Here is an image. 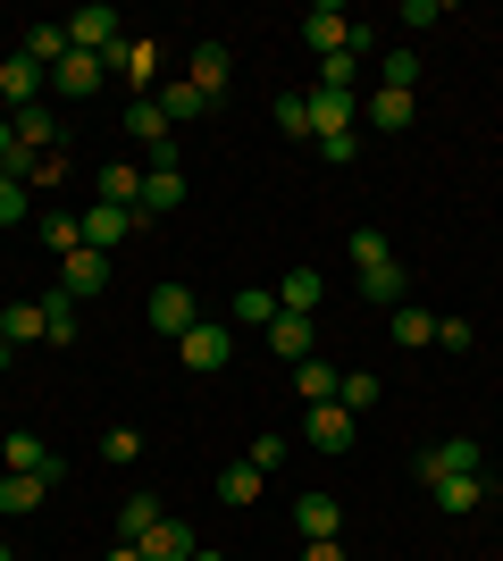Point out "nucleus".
<instances>
[{"label":"nucleus","mask_w":503,"mask_h":561,"mask_svg":"<svg viewBox=\"0 0 503 561\" xmlns=\"http://www.w3.org/2000/svg\"><path fill=\"white\" fill-rule=\"evenodd\" d=\"M268 319H277V294H261V285H243L236 302H227V328H252V335H261Z\"/></svg>","instance_id":"obj_26"},{"label":"nucleus","mask_w":503,"mask_h":561,"mask_svg":"<svg viewBox=\"0 0 503 561\" xmlns=\"http://www.w3.org/2000/svg\"><path fill=\"white\" fill-rule=\"evenodd\" d=\"M9 126H18V142H25V151H68V142H59V126H50L43 110H18Z\"/></svg>","instance_id":"obj_33"},{"label":"nucleus","mask_w":503,"mask_h":561,"mask_svg":"<svg viewBox=\"0 0 503 561\" xmlns=\"http://www.w3.org/2000/svg\"><path fill=\"white\" fill-rule=\"evenodd\" d=\"M59 478H34V469H0V512H34Z\"/></svg>","instance_id":"obj_23"},{"label":"nucleus","mask_w":503,"mask_h":561,"mask_svg":"<svg viewBox=\"0 0 503 561\" xmlns=\"http://www.w3.org/2000/svg\"><path fill=\"white\" fill-rule=\"evenodd\" d=\"M403 25H445V0H403Z\"/></svg>","instance_id":"obj_45"},{"label":"nucleus","mask_w":503,"mask_h":561,"mask_svg":"<svg viewBox=\"0 0 503 561\" xmlns=\"http://www.w3.org/2000/svg\"><path fill=\"white\" fill-rule=\"evenodd\" d=\"M277 310H294V319H319V268H286V285H277Z\"/></svg>","instance_id":"obj_25"},{"label":"nucleus","mask_w":503,"mask_h":561,"mask_svg":"<svg viewBox=\"0 0 503 561\" xmlns=\"http://www.w3.org/2000/svg\"><path fill=\"white\" fill-rule=\"evenodd\" d=\"M0 335H9V352L43 344V302H9V310H0Z\"/></svg>","instance_id":"obj_28"},{"label":"nucleus","mask_w":503,"mask_h":561,"mask_svg":"<svg viewBox=\"0 0 503 561\" xmlns=\"http://www.w3.org/2000/svg\"><path fill=\"white\" fill-rule=\"evenodd\" d=\"M9 469H34V478H68V461L43 445V436H9V453H0Z\"/></svg>","instance_id":"obj_21"},{"label":"nucleus","mask_w":503,"mask_h":561,"mask_svg":"<svg viewBox=\"0 0 503 561\" xmlns=\"http://www.w3.org/2000/svg\"><path fill=\"white\" fill-rule=\"evenodd\" d=\"M151 101H160V110H168V126H185V117H202V110H210V101L193 93L185 76H160V93H151Z\"/></svg>","instance_id":"obj_27"},{"label":"nucleus","mask_w":503,"mask_h":561,"mask_svg":"<svg viewBox=\"0 0 503 561\" xmlns=\"http://www.w3.org/2000/svg\"><path fill=\"white\" fill-rule=\"evenodd\" d=\"M294 528H302V545L344 537V503H335V494H294Z\"/></svg>","instance_id":"obj_10"},{"label":"nucleus","mask_w":503,"mask_h":561,"mask_svg":"<svg viewBox=\"0 0 503 561\" xmlns=\"http://www.w3.org/2000/svg\"><path fill=\"white\" fill-rule=\"evenodd\" d=\"M470 344H479L470 319H436V352H470Z\"/></svg>","instance_id":"obj_39"},{"label":"nucleus","mask_w":503,"mask_h":561,"mask_svg":"<svg viewBox=\"0 0 503 561\" xmlns=\"http://www.w3.org/2000/svg\"><path fill=\"white\" fill-rule=\"evenodd\" d=\"M126 135L144 142V151H168V142H176V126H168V110L144 93V101H126Z\"/></svg>","instance_id":"obj_14"},{"label":"nucleus","mask_w":503,"mask_h":561,"mask_svg":"<svg viewBox=\"0 0 503 561\" xmlns=\"http://www.w3.org/2000/svg\"><path fill=\"white\" fill-rule=\"evenodd\" d=\"M185 84H193L202 101H218L227 84H236V50H227V43H193V59H185Z\"/></svg>","instance_id":"obj_5"},{"label":"nucleus","mask_w":503,"mask_h":561,"mask_svg":"<svg viewBox=\"0 0 503 561\" xmlns=\"http://www.w3.org/2000/svg\"><path fill=\"white\" fill-rule=\"evenodd\" d=\"M151 519H160V494H126V512H118V545H144V537H151Z\"/></svg>","instance_id":"obj_29"},{"label":"nucleus","mask_w":503,"mask_h":561,"mask_svg":"<svg viewBox=\"0 0 503 561\" xmlns=\"http://www.w3.org/2000/svg\"><path fill=\"white\" fill-rule=\"evenodd\" d=\"M144 319L168 335V344H185L193 328H202V302H193L185 285H151V302H144Z\"/></svg>","instance_id":"obj_3"},{"label":"nucleus","mask_w":503,"mask_h":561,"mask_svg":"<svg viewBox=\"0 0 503 561\" xmlns=\"http://www.w3.org/2000/svg\"><path fill=\"white\" fill-rule=\"evenodd\" d=\"M335 402H344V411H353V420H361V411L378 402V377H344V394H335Z\"/></svg>","instance_id":"obj_40"},{"label":"nucleus","mask_w":503,"mask_h":561,"mask_svg":"<svg viewBox=\"0 0 503 561\" xmlns=\"http://www.w3.org/2000/svg\"><path fill=\"white\" fill-rule=\"evenodd\" d=\"M261 335H268V352H286V360H311V352H319V328H311V319H294V310H277Z\"/></svg>","instance_id":"obj_15"},{"label":"nucleus","mask_w":503,"mask_h":561,"mask_svg":"<svg viewBox=\"0 0 503 561\" xmlns=\"http://www.w3.org/2000/svg\"><path fill=\"white\" fill-rule=\"evenodd\" d=\"M34 93H43V68H34L25 50H18V59H0V101H9V117L34 110Z\"/></svg>","instance_id":"obj_16"},{"label":"nucleus","mask_w":503,"mask_h":561,"mask_svg":"<svg viewBox=\"0 0 503 561\" xmlns=\"http://www.w3.org/2000/svg\"><path fill=\"white\" fill-rule=\"evenodd\" d=\"M110 43H118V9H101V0H84V9L68 18V50H93V59H101Z\"/></svg>","instance_id":"obj_11"},{"label":"nucleus","mask_w":503,"mask_h":561,"mask_svg":"<svg viewBox=\"0 0 503 561\" xmlns=\"http://www.w3.org/2000/svg\"><path fill=\"white\" fill-rule=\"evenodd\" d=\"M193 553H202V545H193V528H185V519H151V537H144V561H193Z\"/></svg>","instance_id":"obj_17"},{"label":"nucleus","mask_w":503,"mask_h":561,"mask_svg":"<svg viewBox=\"0 0 503 561\" xmlns=\"http://www.w3.org/2000/svg\"><path fill=\"white\" fill-rule=\"evenodd\" d=\"M43 243H50V260H68V252H84V227H76L68 210H50L43 218Z\"/></svg>","instance_id":"obj_36"},{"label":"nucleus","mask_w":503,"mask_h":561,"mask_svg":"<svg viewBox=\"0 0 503 561\" xmlns=\"http://www.w3.org/2000/svg\"><path fill=\"white\" fill-rule=\"evenodd\" d=\"M311 101V142L319 135H353L361 126V93H302Z\"/></svg>","instance_id":"obj_12"},{"label":"nucleus","mask_w":503,"mask_h":561,"mask_svg":"<svg viewBox=\"0 0 503 561\" xmlns=\"http://www.w3.org/2000/svg\"><path fill=\"white\" fill-rule=\"evenodd\" d=\"M252 494H261V469H252V461H227V469H218V503H252Z\"/></svg>","instance_id":"obj_35"},{"label":"nucleus","mask_w":503,"mask_h":561,"mask_svg":"<svg viewBox=\"0 0 503 561\" xmlns=\"http://www.w3.org/2000/svg\"><path fill=\"white\" fill-rule=\"evenodd\" d=\"M101 202H118V210H144V168H135V160H110V168H101Z\"/></svg>","instance_id":"obj_24"},{"label":"nucleus","mask_w":503,"mask_h":561,"mask_svg":"<svg viewBox=\"0 0 503 561\" xmlns=\"http://www.w3.org/2000/svg\"><path fill=\"white\" fill-rule=\"evenodd\" d=\"M252 469H261V478H268V469H286V436H261V445H252Z\"/></svg>","instance_id":"obj_44"},{"label":"nucleus","mask_w":503,"mask_h":561,"mask_svg":"<svg viewBox=\"0 0 503 561\" xmlns=\"http://www.w3.org/2000/svg\"><path fill=\"white\" fill-rule=\"evenodd\" d=\"M193 561H227V553H210V545H202V553H193Z\"/></svg>","instance_id":"obj_49"},{"label":"nucleus","mask_w":503,"mask_h":561,"mask_svg":"<svg viewBox=\"0 0 503 561\" xmlns=\"http://www.w3.org/2000/svg\"><path fill=\"white\" fill-rule=\"evenodd\" d=\"M18 160V126H9V117H0V168Z\"/></svg>","instance_id":"obj_47"},{"label":"nucleus","mask_w":503,"mask_h":561,"mask_svg":"<svg viewBox=\"0 0 503 561\" xmlns=\"http://www.w3.org/2000/svg\"><path fill=\"white\" fill-rule=\"evenodd\" d=\"M319 93H361V59L353 50H328V59H319Z\"/></svg>","instance_id":"obj_32"},{"label":"nucleus","mask_w":503,"mask_h":561,"mask_svg":"<svg viewBox=\"0 0 503 561\" xmlns=\"http://www.w3.org/2000/svg\"><path fill=\"white\" fill-rule=\"evenodd\" d=\"M302 561H353V553H344V537H328V545H302Z\"/></svg>","instance_id":"obj_46"},{"label":"nucleus","mask_w":503,"mask_h":561,"mask_svg":"<svg viewBox=\"0 0 503 561\" xmlns=\"http://www.w3.org/2000/svg\"><path fill=\"white\" fill-rule=\"evenodd\" d=\"M101 285H110V252H68L59 260V294H68V302L101 294Z\"/></svg>","instance_id":"obj_13"},{"label":"nucleus","mask_w":503,"mask_h":561,"mask_svg":"<svg viewBox=\"0 0 503 561\" xmlns=\"http://www.w3.org/2000/svg\"><path fill=\"white\" fill-rule=\"evenodd\" d=\"M43 344H59V352L76 344V302H68V294H50V302H43Z\"/></svg>","instance_id":"obj_34"},{"label":"nucleus","mask_w":503,"mask_h":561,"mask_svg":"<svg viewBox=\"0 0 503 561\" xmlns=\"http://www.w3.org/2000/svg\"><path fill=\"white\" fill-rule=\"evenodd\" d=\"M420 84V59L411 50H386V93H411Z\"/></svg>","instance_id":"obj_38"},{"label":"nucleus","mask_w":503,"mask_h":561,"mask_svg":"<svg viewBox=\"0 0 503 561\" xmlns=\"http://www.w3.org/2000/svg\"><path fill=\"white\" fill-rule=\"evenodd\" d=\"M0 360H9V335H0Z\"/></svg>","instance_id":"obj_50"},{"label":"nucleus","mask_w":503,"mask_h":561,"mask_svg":"<svg viewBox=\"0 0 503 561\" xmlns=\"http://www.w3.org/2000/svg\"><path fill=\"white\" fill-rule=\"evenodd\" d=\"M302 436H311L319 453H353L361 420H353V411H344V402H311V420H302Z\"/></svg>","instance_id":"obj_9"},{"label":"nucleus","mask_w":503,"mask_h":561,"mask_svg":"<svg viewBox=\"0 0 503 561\" xmlns=\"http://www.w3.org/2000/svg\"><path fill=\"white\" fill-rule=\"evenodd\" d=\"M395 344L403 352H420V344H436V319L420 302H395Z\"/></svg>","instance_id":"obj_30"},{"label":"nucleus","mask_w":503,"mask_h":561,"mask_svg":"<svg viewBox=\"0 0 503 561\" xmlns=\"http://www.w3.org/2000/svg\"><path fill=\"white\" fill-rule=\"evenodd\" d=\"M176 352H185V369H227V360H236V328H227V319H202Z\"/></svg>","instance_id":"obj_8"},{"label":"nucleus","mask_w":503,"mask_h":561,"mask_svg":"<svg viewBox=\"0 0 503 561\" xmlns=\"http://www.w3.org/2000/svg\"><path fill=\"white\" fill-rule=\"evenodd\" d=\"M294 394L302 402H335L344 394V369H335V360H294Z\"/></svg>","instance_id":"obj_20"},{"label":"nucleus","mask_w":503,"mask_h":561,"mask_svg":"<svg viewBox=\"0 0 503 561\" xmlns=\"http://www.w3.org/2000/svg\"><path fill=\"white\" fill-rule=\"evenodd\" d=\"M319 160H335V168L361 160V126H353V135H319Z\"/></svg>","instance_id":"obj_41"},{"label":"nucleus","mask_w":503,"mask_h":561,"mask_svg":"<svg viewBox=\"0 0 503 561\" xmlns=\"http://www.w3.org/2000/svg\"><path fill=\"white\" fill-rule=\"evenodd\" d=\"M25 59H34V68H59V59H68V25H34V34H25Z\"/></svg>","instance_id":"obj_31"},{"label":"nucleus","mask_w":503,"mask_h":561,"mask_svg":"<svg viewBox=\"0 0 503 561\" xmlns=\"http://www.w3.org/2000/svg\"><path fill=\"white\" fill-rule=\"evenodd\" d=\"M18 218H25V185H18V176H0V227H18Z\"/></svg>","instance_id":"obj_43"},{"label":"nucleus","mask_w":503,"mask_h":561,"mask_svg":"<svg viewBox=\"0 0 503 561\" xmlns=\"http://www.w3.org/2000/svg\"><path fill=\"white\" fill-rule=\"evenodd\" d=\"M428 494H436V512H445V519H470L487 503V469H479V478H445V486H428Z\"/></svg>","instance_id":"obj_22"},{"label":"nucleus","mask_w":503,"mask_h":561,"mask_svg":"<svg viewBox=\"0 0 503 561\" xmlns=\"http://www.w3.org/2000/svg\"><path fill=\"white\" fill-rule=\"evenodd\" d=\"M101 453H110V461H135V453H144V436H135V427H110V436H101Z\"/></svg>","instance_id":"obj_42"},{"label":"nucleus","mask_w":503,"mask_h":561,"mask_svg":"<svg viewBox=\"0 0 503 561\" xmlns=\"http://www.w3.org/2000/svg\"><path fill=\"white\" fill-rule=\"evenodd\" d=\"M110 561H144V545H110Z\"/></svg>","instance_id":"obj_48"},{"label":"nucleus","mask_w":503,"mask_h":561,"mask_svg":"<svg viewBox=\"0 0 503 561\" xmlns=\"http://www.w3.org/2000/svg\"><path fill=\"white\" fill-rule=\"evenodd\" d=\"M101 68L118 76V84H135V93H160V50H151V43H126V34H118V43L101 50Z\"/></svg>","instance_id":"obj_4"},{"label":"nucleus","mask_w":503,"mask_h":561,"mask_svg":"<svg viewBox=\"0 0 503 561\" xmlns=\"http://www.w3.org/2000/svg\"><path fill=\"white\" fill-rule=\"evenodd\" d=\"M361 117H369V135H403L411 117H420V101H411V93H369Z\"/></svg>","instance_id":"obj_18"},{"label":"nucleus","mask_w":503,"mask_h":561,"mask_svg":"<svg viewBox=\"0 0 503 561\" xmlns=\"http://www.w3.org/2000/svg\"><path fill=\"white\" fill-rule=\"evenodd\" d=\"M268 117H277L286 135H302V142H311V101H302V93H277V101H268Z\"/></svg>","instance_id":"obj_37"},{"label":"nucleus","mask_w":503,"mask_h":561,"mask_svg":"<svg viewBox=\"0 0 503 561\" xmlns=\"http://www.w3.org/2000/svg\"><path fill=\"white\" fill-rule=\"evenodd\" d=\"M302 43H311L319 59H328V50H353V59H369V43H378V34H369V25H353L344 9H311V18H302Z\"/></svg>","instance_id":"obj_2"},{"label":"nucleus","mask_w":503,"mask_h":561,"mask_svg":"<svg viewBox=\"0 0 503 561\" xmlns=\"http://www.w3.org/2000/svg\"><path fill=\"white\" fill-rule=\"evenodd\" d=\"M76 227H84V252H118L126 234L144 227V210H118V202H93V210L76 218Z\"/></svg>","instance_id":"obj_6"},{"label":"nucleus","mask_w":503,"mask_h":561,"mask_svg":"<svg viewBox=\"0 0 503 561\" xmlns=\"http://www.w3.org/2000/svg\"><path fill=\"white\" fill-rule=\"evenodd\" d=\"M50 84H59V93H101V84H110V68H101L93 50H68V59L50 68Z\"/></svg>","instance_id":"obj_19"},{"label":"nucleus","mask_w":503,"mask_h":561,"mask_svg":"<svg viewBox=\"0 0 503 561\" xmlns=\"http://www.w3.org/2000/svg\"><path fill=\"white\" fill-rule=\"evenodd\" d=\"M0 561H18V553H9V545H0Z\"/></svg>","instance_id":"obj_51"},{"label":"nucleus","mask_w":503,"mask_h":561,"mask_svg":"<svg viewBox=\"0 0 503 561\" xmlns=\"http://www.w3.org/2000/svg\"><path fill=\"white\" fill-rule=\"evenodd\" d=\"M487 469V453L470 445V436H454V445H428L420 453V478H428V486H445V478H479Z\"/></svg>","instance_id":"obj_7"},{"label":"nucleus","mask_w":503,"mask_h":561,"mask_svg":"<svg viewBox=\"0 0 503 561\" xmlns=\"http://www.w3.org/2000/svg\"><path fill=\"white\" fill-rule=\"evenodd\" d=\"M353 268H361V294H369V302H386V310L411 302V277H403V260L386 252V234H369V227L353 234Z\"/></svg>","instance_id":"obj_1"}]
</instances>
